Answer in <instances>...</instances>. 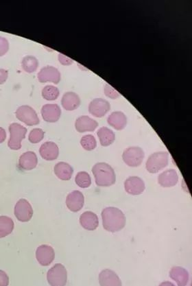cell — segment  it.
I'll use <instances>...</instances> for the list:
<instances>
[{
  "mask_svg": "<svg viewBox=\"0 0 192 286\" xmlns=\"http://www.w3.org/2000/svg\"><path fill=\"white\" fill-rule=\"evenodd\" d=\"M56 176L62 180H70L74 173L73 168L68 163L59 162L54 166Z\"/></svg>",
  "mask_w": 192,
  "mask_h": 286,
  "instance_id": "cb8c5ba5",
  "label": "cell"
},
{
  "mask_svg": "<svg viewBox=\"0 0 192 286\" xmlns=\"http://www.w3.org/2000/svg\"><path fill=\"white\" fill-rule=\"evenodd\" d=\"M159 286H176L174 285V284H172V282H164L163 283L160 284Z\"/></svg>",
  "mask_w": 192,
  "mask_h": 286,
  "instance_id": "74e56055",
  "label": "cell"
},
{
  "mask_svg": "<svg viewBox=\"0 0 192 286\" xmlns=\"http://www.w3.org/2000/svg\"><path fill=\"white\" fill-rule=\"evenodd\" d=\"M9 277L4 271L0 270V286H8Z\"/></svg>",
  "mask_w": 192,
  "mask_h": 286,
  "instance_id": "836d02e7",
  "label": "cell"
},
{
  "mask_svg": "<svg viewBox=\"0 0 192 286\" xmlns=\"http://www.w3.org/2000/svg\"><path fill=\"white\" fill-rule=\"evenodd\" d=\"M22 66L23 70L26 72H35L38 67V59L33 56H26L23 59Z\"/></svg>",
  "mask_w": 192,
  "mask_h": 286,
  "instance_id": "4316f807",
  "label": "cell"
},
{
  "mask_svg": "<svg viewBox=\"0 0 192 286\" xmlns=\"http://www.w3.org/2000/svg\"><path fill=\"white\" fill-rule=\"evenodd\" d=\"M6 133L3 128L0 127V143H3L6 140Z\"/></svg>",
  "mask_w": 192,
  "mask_h": 286,
  "instance_id": "8d00e7d4",
  "label": "cell"
},
{
  "mask_svg": "<svg viewBox=\"0 0 192 286\" xmlns=\"http://www.w3.org/2000/svg\"><path fill=\"white\" fill-rule=\"evenodd\" d=\"M41 115L45 122H56L61 117V108H60L59 105L56 104L45 105L42 107Z\"/></svg>",
  "mask_w": 192,
  "mask_h": 286,
  "instance_id": "5bb4252c",
  "label": "cell"
},
{
  "mask_svg": "<svg viewBox=\"0 0 192 286\" xmlns=\"http://www.w3.org/2000/svg\"><path fill=\"white\" fill-rule=\"evenodd\" d=\"M81 226L88 231H94L99 225L98 215L91 212H84L80 217Z\"/></svg>",
  "mask_w": 192,
  "mask_h": 286,
  "instance_id": "ffe728a7",
  "label": "cell"
},
{
  "mask_svg": "<svg viewBox=\"0 0 192 286\" xmlns=\"http://www.w3.org/2000/svg\"><path fill=\"white\" fill-rule=\"evenodd\" d=\"M105 94L107 97L112 98V99H116V98L120 96V94L116 91L114 87H112V86L108 85V84L105 85Z\"/></svg>",
  "mask_w": 192,
  "mask_h": 286,
  "instance_id": "1f68e13d",
  "label": "cell"
},
{
  "mask_svg": "<svg viewBox=\"0 0 192 286\" xmlns=\"http://www.w3.org/2000/svg\"><path fill=\"white\" fill-rule=\"evenodd\" d=\"M15 114L17 118L27 126H35L39 124V118L36 110L28 105L19 107L16 110Z\"/></svg>",
  "mask_w": 192,
  "mask_h": 286,
  "instance_id": "8992f818",
  "label": "cell"
},
{
  "mask_svg": "<svg viewBox=\"0 0 192 286\" xmlns=\"http://www.w3.org/2000/svg\"><path fill=\"white\" fill-rule=\"evenodd\" d=\"M76 183L81 188H87L91 184L90 175L86 172H80L77 174L75 179Z\"/></svg>",
  "mask_w": 192,
  "mask_h": 286,
  "instance_id": "f1b7e54d",
  "label": "cell"
},
{
  "mask_svg": "<svg viewBox=\"0 0 192 286\" xmlns=\"http://www.w3.org/2000/svg\"><path fill=\"white\" fill-rule=\"evenodd\" d=\"M38 158L37 154L33 151L23 153L19 159V168L22 170H32L38 166Z\"/></svg>",
  "mask_w": 192,
  "mask_h": 286,
  "instance_id": "2e32d148",
  "label": "cell"
},
{
  "mask_svg": "<svg viewBox=\"0 0 192 286\" xmlns=\"http://www.w3.org/2000/svg\"><path fill=\"white\" fill-rule=\"evenodd\" d=\"M38 81L40 82H51L59 84L61 80V73L59 70L52 66H45L38 73Z\"/></svg>",
  "mask_w": 192,
  "mask_h": 286,
  "instance_id": "8fae6325",
  "label": "cell"
},
{
  "mask_svg": "<svg viewBox=\"0 0 192 286\" xmlns=\"http://www.w3.org/2000/svg\"><path fill=\"white\" fill-rule=\"evenodd\" d=\"M169 163V154L167 152H154L150 156L146 162V170L150 173H157L167 167Z\"/></svg>",
  "mask_w": 192,
  "mask_h": 286,
  "instance_id": "5b68a950",
  "label": "cell"
},
{
  "mask_svg": "<svg viewBox=\"0 0 192 286\" xmlns=\"http://www.w3.org/2000/svg\"><path fill=\"white\" fill-rule=\"evenodd\" d=\"M59 89L52 85H47L42 90V96L47 101H55L59 97Z\"/></svg>",
  "mask_w": 192,
  "mask_h": 286,
  "instance_id": "83f0119b",
  "label": "cell"
},
{
  "mask_svg": "<svg viewBox=\"0 0 192 286\" xmlns=\"http://www.w3.org/2000/svg\"><path fill=\"white\" fill-rule=\"evenodd\" d=\"M44 138V132L40 129H34L32 130L28 136V140L32 143H38L41 142Z\"/></svg>",
  "mask_w": 192,
  "mask_h": 286,
  "instance_id": "4dcf8cb0",
  "label": "cell"
},
{
  "mask_svg": "<svg viewBox=\"0 0 192 286\" xmlns=\"http://www.w3.org/2000/svg\"><path fill=\"white\" fill-rule=\"evenodd\" d=\"M98 126V122L84 115L79 117L75 123L76 129L79 133L92 132Z\"/></svg>",
  "mask_w": 192,
  "mask_h": 286,
  "instance_id": "ac0fdd59",
  "label": "cell"
},
{
  "mask_svg": "<svg viewBox=\"0 0 192 286\" xmlns=\"http://www.w3.org/2000/svg\"><path fill=\"white\" fill-rule=\"evenodd\" d=\"M92 173L96 185L99 187H110L115 184V171L109 164L98 163L93 167Z\"/></svg>",
  "mask_w": 192,
  "mask_h": 286,
  "instance_id": "7a4b0ae2",
  "label": "cell"
},
{
  "mask_svg": "<svg viewBox=\"0 0 192 286\" xmlns=\"http://www.w3.org/2000/svg\"><path fill=\"white\" fill-rule=\"evenodd\" d=\"M59 61L63 66H70L74 63V61L72 59L61 53L59 54Z\"/></svg>",
  "mask_w": 192,
  "mask_h": 286,
  "instance_id": "e575fe53",
  "label": "cell"
},
{
  "mask_svg": "<svg viewBox=\"0 0 192 286\" xmlns=\"http://www.w3.org/2000/svg\"><path fill=\"white\" fill-rule=\"evenodd\" d=\"M144 150L140 147H130L123 152L122 159L125 164L130 167H138L144 159Z\"/></svg>",
  "mask_w": 192,
  "mask_h": 286,
  "instance_id": "52a82bcc",
  "label": "cell"
},
{
  "mask_svg": "<svg viewBox=\"0 0 192 286\" xmlns=\"http://www.w3.org/2000/svg\"><path fill=\"white\" fill-rule=\"evenodd\" d=\"M80 144L84 150L91 151L94 150L97 146L96 138L92 135H87L82 137L80 140Z\"/></svg>",
  "mask_w": 192,
  "mask_h": 286,
  "instance_id": "f546056e",
  "label": "cell"
},
{
  "mask_svg": "<svg viewBox=\"0 0 192 286\" xmlns=\"http://www.w3.org/2000/svg\"><path fill=\"white\" fill-rule=\"evenodd\" d=\"M102 217L104 228L109 232H117L126 225V219L124 213L116 208H105L102 212Z\"/></svg>",
  "mask_w": 192,
  "mask_h": 286,
  "instance_id": "6da1fadb",
  "label": "cell"
},
{
  "mask_svg": "<svg viewBox=\"0 0 192 286\" xmlns=\"http://www.w3.org/2000/svg\"><path fill=\"white\" fill-rule=\"evenodd\" d=\"M109 125L112 126L117 131H121L126 127L127 124V117L121 111L113 112L107 120Z\"/></svg>",
  "mask_w": 192,
  "mask_h": 286,
  "instance_id": "7402d4cb",
  "label": "cell"
},
{
  "mask_svg": "<svg viewBox=\"0 0 192 286\" xmlns=\"http://www.w3.org/2000/svg\"><path fill=\"white\" fill-rule=\"evenodd\" d=\"M37 260L41 266L50 265L55 258V252L50 246L43 245L39 246L36 250Z\"/></svg>",
  "mask_w": 192,
  "mask_h": 286,
  "instance_id": "9c48e42d",
  "label": "cell"
},
{
  "mask_svg": "<svg viewBox=\"0 0 192 286\" xmlns=\"http://www.w3.org/2000/svg\"><path fill=\"white\" fill-rule=\"evenodd\" d=\"M40 157L46 161L56 160L59 157V149L54 142H47L40 147Z\"/></svg>",
  "mask_w": 192,
  "mask_h": 286,
  "instance_id": "9a60e30c",
  "label": "cell"
},
{
  "mask_svg": "<svg viewBox=\"0 0 192 286\" xmlns=\"http://www.w3.org/2000/svg\"><path fill=\"white\" fill-rule=\"evenodd\" d=\"M100 286H122V284L117 274L112 270L106 269L99 275Z\"/></svg>",
  "mask_w": 192,
  "mask_h": 286,
  "instance_id": "e0dca14e",
  "label": "cell"
},
{
  "mask_svg": "<svg viewBox=\"0 0 192 286\" xmlns=\"http://www.w3.org/2000/svg\"><path fill=\"white\" fill-rule=\"evenodd\" d=\"M158 182L163 187L175 186L179 182V176L175 170H168L163 172L158 176Z\"/></svg>",
  "mask_w": 192,
  "mask_h": 286,
  "instance_id": "d6986e66",
  "label": "cell"
},
{
  "mask_svg": "<svg viewBox=\"0 0 192 286\" xmlns=\"http://www.w3.org/2000/svg\"><path fill=\"white\" fill-rule=\"evenodd\" d=\"M15 227L13 220L10 217L1 215L0 216V238H5L13 232Z\"/></svg>",
  "mask_w": 192,
  "mask_h": 286,
  "instance_id": "484cf974",
  "label": "cell"
},
{
  "mask_svg": "<svg viewBox=\"0 0 192 286\" xmlns=\"http://www.w3.org/2000/svg\"><path fill=\"white\" fill-rule=\"evenodd\" d=\"M61 105L65 110H74L80 107V98L76 93L69 91L63 95Z\"/></svg>",
  "mask_w": 192,
  "mask_h": 286,
  "instance_id": "44dd1931",
  "label": "cell"
},
{
  "mask_svg": "<svg viewBox=\"0 0 192 286\" xmlns=\"http://www.w3.org/2000/svg\"><path fill=\"white\" fill-rule=\"evenodd\" d=\"M97 135H98L100 143L103 146H109L115 142V133L112 130L109 129L107 127L100 128L98 130Z\"/></svg>",
  "mask_w": 192,
  "mask_h": 286,
  "instance_id": "d4e9b609",
  "label": "cell"
},
{
  "mask_svg": "<svg viewBox=\"0 0 192 286\" xmlns=\"http://www.w3.org/2000/svg\"><path fill=\"white\" fill-rule=\"evenodd\" d=\"M170 277L177 282L178 286H186L189 281V273L180 266H175L171 269Z\"/></svg>",
  "mask_w": 192,
  "mask_h": 286,
  "instance_id": "603a6c76",
  "label": "cell"
},
{
  "mask_svg": "<svg viewBox=\"0 0 192 286\" xmlns=\"http://www.w3.org/2000/svg\"><path fill=\"white\" fill-rule=\"evenodd\" d=\"M8 72L7 70L4 69H0V85L4 83L8 78Z\"/></svg>",
  "mask_w": 192,
  "mask_h": 286,
  "instance_id": "d590c367",
  "label": "cell"
},
{
  "mask_svg": "<svg viewBox=\"0 0 192 286\" xmlns=\"http://www.w3.org/2000/svg\"><path fill=\"white\" fill-rule=\"evenodd\" d=\"M9 131L8 147L11 150H18L22 148V141L25 139L28 130L18 123H13L9 126Z\"/></svg>",
  "mask_w": 192,
  "mask_h": 286,
  "instance_id": "3957f363",
  "label": "cell"
},
{
  "mask_svg": "<svg viewBox=\"0 0 192 286\" xmlns=\"http://www.w3.org/2000/svg\"><path fill=\"white\" fill-rule=\"evenodd\" d=\"M47 280L50 286H65L68 282V272L63 264H56L49 270Z\"/></svg>",
  "mask_w": 192,
  "mask_h": 286,
  "instance_id": "277c9868",
  "label": "cell"
},
{
  "mask_svg": "<svg viewBox=\"0 0 192 286\" xmlns=\"http://www.w3.org/2000/svg\"><path fill=\"white\" fill-rule=\"evenodd\" d=\"M14 213L17 220L20 222H27L33 217V210L31 203L27 200L22 198L16 203Z\"/></svg>",
  "mask_w": 192,
  "mask_h": 286,
  "instance_id": "ba28073f",
  "label": "cell"
},
{
  "mask_svg": "<svg viewBox=\"0 0 192 286\" xmlns=\"http://www.w3.org/2000/svg\"><path fill=\"white\" fill-rule=\"evenodd\" d=\"M111 109L110 103L103 98H96L90 103L89 111L96 117H103Z\"/></svg>",
  "mask_w": 192,
  "mask_h": 286,
  "instance_id": "30bf717a",
  "label": "cell"
},
{
  "mask_svg": "<svg viewBox=\"0 0 192 286\" xmlns=\"http://www.w3.org/2000/svg\"><path fill=\"white\" fill-rule=\"evenodd\" d=\"M125 190L131 195H140L145 190L144 180L138 177H130L124 182Z\"/></svg>",
  "mask_w": 192,
  "mask_h": 286,
  "instance_id": "4fadbf2b",
  "label": "cell"
},
{
  "mask_svg": "<svg viewBox=\"0 0 192 286\" xmlns=\"http://www.w3.org/2000/svg\"><path fill=\"white\" fill-rule=\"evenodd\" d=\"M9 50V43L6 38L0 36V57L4 55Z\"/></svg>",
  "mask_w": 192,
  "mask_h": 286,
  "instance_id": "d6a6232c",
  "label": "cell"
},
{
  "mask_svg": "<svg viewBox=\"0 0 192 286\" xmlns=\"http://www.w3.org/2000/svg\"><path fill=\"white\" fill-rule=\"evenodd\" d=\"M84 204V195L80 191H73L67 196L66 205L70 211L73 212L80 211L83 208Z\"/></svg>",
  "mask_w": 192,
  "mask_h": 286,
  "instance_id": "7c38bea8",
  "label": "cell"
}]
</instances>
